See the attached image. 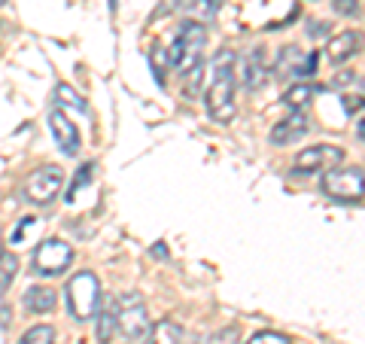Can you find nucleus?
Masks as SVG:
<instances>
[{
	"label": "nucleus",
	"instance_id": "f257e3e1",
	"mask_svg": "<svg viewBox=\"0 0 365 344\" xmlns=\"http://www.w3.org/2000/svg\"><path fill=\"white\" fill-rule=\"evenodd\" d=\"M235 64L237 55L235 49H220L210 61V83L204 88V107L207 116L220 125H228L235 119Z\"/></svg>",
	"mask_w": 365,
	"mask_h": 344
},
{
	"label": "nucleus",
	"instance_id": "f03ea898",
	"mask_svg": "<svg viewBox=\"0 0 365 344\" xmlns=\"http://www.w3.org/2000/svg\"><path fill=\"white\" fill-rule=\"evenodd\" d=\"M204 46H207V28H204L201 21H192V19H189V21H182V25H180L174 43L168 46L165 59H168V64L174 67V71H180V76H182V74H189L192 67L201 64Z\"/></svg>",
	"mask_w": 365,
	"mask_h": 344
},
{
	"label": "nucleus",
	"instance_id": "7ed1b4c3",
	"mask_svg": "<svg viewBox=\"0 0 365 344\" xmlns=\"http://www.w3.org/2000/svg\"><path fill=\"white\" fill-rule=\"evenodd\" d=\"M323 195L338 204H356L365 195V171L362 168H329L323 174Z\"/></svg>",
	"mask_w": 365,
	"mask_h": 344
},
{
	"label": "nucleus",
	"instance_id": "20e7f679",
	"mask_svg": "<svg viewBox=\"0 0 365 344\" xmlns=\"http://www.w3.org/2000/svg\"><path fill=\"white\" fill-rule=\"evenodd\" d=\"M67 308H71L73 320H91L101 305V283L91 271H79L67 280Z\"/></svg>",
	"mask_w": 365,
	"mask_h": 344
},
{
	"label": "nucleus",
	"instance_id": "39448f33",
	"mask_svg": "<svg viewBox=\"0 0 365 344\" xmlns=\"http://www.w3.org/2000/svg\"><path fill=\"white\" fill-rule=\"evenodd\" d=\"M73 262V247L61 238H46L43 244L34 250L31 256V271L40 274V278H58L71 268Z\"/></svg>",
	"mask_w": 365,
	"mask_h": 344
},
{
	"label": "nucleus",
	"instance_id": "423d86ee",
	"mask_svg": "<svg viewBox=\"0 0 365 344\" xmlns=\"http://www.w3.org/2000/svg\"><path fill=\"white\" fill-rule=\"evenodd\" d=\"M119 308V332L128 341H140L150 332V314H146V305L137 293H122L116 299Z\"/></svg>",
	"mask_w": 365,
	"mask_h": 344
},
{
	"label": "nucleus",
	"instance_id": "0eeeda50",
	"mask_svg": "<svg viewBox=\"0 0 365 344\" xmlns=\"http://www.w3.org/2000/svg\"><path fill=\"white\" fill-rule=\"evenodd\" d=\"M64 186V171L55 165H43L25 180V198L34 204H49Z\"/></svg>",
	"mask_w": 365,
	"mask_h": 344
},
{
	"label": "nucleus",
	"instance_id": "6e6552de",
	"mask_svg": "<svg viewBox=\"0 0 365 344\" xmlns=\"http://www.w3.org/2000/svg\"><path fill=\"white\" fill-rule=\"evenodd\" d=\"M344 162V150L335 143H317V146H307L295 156V171L299 174H319V171H329V168H338Z\"/></svg>",
	"mask_w": 365,
	"mask_h": 344
},
{
	"label": "nucleus",
	"instance_id": "1a4fd4ad",
	"mask_svg": "<svg viewBox=\"0 0 365 344\" xmlns=\"http://www.w3.org/2000/svg\"><path fill=\"white\" fill-rule=\"evenodd\" d=\"M307 131H311V122H307L304 110H292L287 119H280L274 125L268 137H271L274 146H289V143H299Z\"/></svg>",
	"mask_w": 365,
	"mask_h": 344
},
{
	"label": "nucleus",
	"instance_id": "9d476101",
	"mask_svg": "<svg viewBox=\"0 0 365 344\" xmlns=\"http://www.w3.org/2000/svg\"><path fill=\"white\" fill-rule=\"evenodd\" d=\"M49 128H52V137H55V143H58V150L64 156H76L79 153V128L64 116L61 110H52L49 113Z\"/></svg>",
	"mask_w": 365,
	"mask_h": 344
},
{
	"label": "nucleus",
	"instance_id": "9b49d317",
	"mask_svg": "<svg viewBox=\"0 0 365 344\" xmlns=\"http://www.w3.org/2000/svg\"><path fill=\"white\" fill-rule=\"evenodd\" d=\"M241 79H244V88H247V91H256V88L265 86V79H268V64H265V52H262V49H250V52L244 55Z\"/></svg>",
	"mask_w": 365,
	"mask_h": 344
},
{
	"label": "nucleus",
	"instance_id": "f8f14e48",
	"mask_svg": "<svg viewBox=\"0 0 365 344\" xmlns=\"http://www.w3.org/2000/svg\"><path fill=\"white\" fill-rule=\"evenodd\" d=\"M359 49H362V37H359V34H356V31H344V34H338V37L329 40L326 59L332 61V64H344V61H350Z\"/></svg>",
	"mask_w": 365,
	"mask_h": 344
},
{
	"label": "nucleus",
	"instance_id": "ddd939ff",
	"mask_svg": "<svg viewBox=\"0 0 365 344\" xmlns=\"http://www.w3.org/2000/svg\"><path fill=\"white\" fill-rule=\"evenodd\" d=\"M95 332H98V341L101 344H110V338L116 335L119 329V308H116V299H101L98 311H95Z\"/></svg>",
	"mask_w": 365,
	"mask_h": 344
},
{
	"label": "nucleus",
	"instance_id": "4468645a",
	"mask_svg": "<svg viewBox=\"0 0 365 344\" xmlns=\"http://www.w3.org/2000/svg\"><path fill=\"white\" fill-rule=\"evenodd\" d=\"M25 311L31 314H49L55 305H58V293L52 290V286H31L25 293Z\"/></svg>",
	"mask_w": 365,
	"mask_h": 344
},
{
	"label": "nucleus",
	"instance_id": "2eb2a0df",
	"mask_svg": "<svg viewBox=\"0 0 365 344\" xmlns=\"http://www.w3.org/2000/svg\"><path fill=\"white\" fill-rule=\"evenodd\" d=\"M186 341V332L177 320H158L155 326H150L143 344H182Z\"/></svg>",
	"mask_w": 365,
	"mask_h": 344
},
{
	"label": "nucleus",
	"instance_id": "dca6fc26",
	"mask_svg": "<svg viewBox=\"0 0 365 344\" xmlns=\"http://www.w3.org/2000/svg\"><path fill=\"white\" fill-rule=\"evenodd\" d=\"M304 64V52L299 46H283L280 55H277V76L280 79H289V76H299Z\"/></svg>",
	"mask_w": 365,
	"mask_h": 344
},
{
	"label": "nucleus",
	"instance_id": "f3484780",
	"mask_svg": "<svg viewBox=\"0 0 365 344\" xmlns=\"http://www.w3.org/2000/svg\"><path fill=\"white\" fill-rule=\"evenodd\" d=\"M319 91V86H311V83H295L287 88V95H283V104H287L289 110H304L307 104H311V98Z\"/></svg>",
	"mask_w": 365,
	"mask_h": 344
},
{
	"label": "nucleus",
	"instance_id": "a211bd4d",
	"mask_svg": "<svg viewBox=\"0 0 365 344\" xmlns=\"http://www.w3.org/2000/svg\"><path fill=\"white\" fill-rule=\"evenodd\" d=\"M19 274V259L13 253H0V295L9 290V283L16 280Z\"/></svg>",
	"mask_w": 365,
	"mask_h": 344
},
{
	"label": "nucleus",
	"instance_id": "6ab92c4d",
	"mask_svg": "<svg viewBox=\"0 0 365 344\" xmlns=\"http://www.w3.org/2000/svg\"><path fill=\"white\" fill-rule=\"evenodd\" d=\"M19 344H55V329H52V326H46V323L31 326L25 335H21Z\"/></svg>",
	"mask_w": 365,
	"mask_h": 344
},
{
	"label": "nucleus",
	"instance_id": "aec40b11",
	"mask_svg": "<svg viewBox=\"0 0 365 344\" xmlns=\"http://www.w3.org/2000/svg\"><path fill=\"white\" fill-rule=\"evenodd\" d=\"M55 98L64 101L67 107H73V110H79V113H86V101H79V95H76V91H73L71 86H67V83L55 86Z\"/></svg>",
	"mask_w": 365,
	"mask_h": 344
},
{
	"label": "nucleus",
	"instance_id": "412c9836",
	"mask_svg": "<svg viewBox=\"0 0 365 344\" xmlns=\"http://www.w3.org/2000/svg\"><path fill=\"white\" fill-rule=\"evenodd\" d=\"M244 344H292L283 332H274V329H262L256 335H250Z\"/></svg>",
	"mask_w": 365,
	"mask_h": 344
},
{
	"label": "nucleus",
	"instance_id": "4be33fe9",
	"mask_svg": "<svg viewBox=\"0 0 365 344\" xmlns=\"http://www.w3.org/2000/svg\"><path fill=\"white\" fill-rule=\"evenodd\" d=\"M37 228H40L37 216H21L19 226H16V232H13V244H25V238H28L31 232H37Z\"/></svg>",
	"mask_w": 365,
	"mask_h": 344
},
{
	"label": "nucleus",
	"instance_id": "5701e85b",
	"mask_svg": "<svg viewBox=\"0 0 365 344\" xmlns=\"http://www.w3.org/2000/svg\"><path fill=\"white\" fill-rule=\"evenodd\" d=\"M182 79H186V83H182V98H198V83H201V64L198 67H192L189 74H182Z\"/></svg>",
	"mask_w": 365,
	"mask_h": 344
},
{
	"label": "nucleus",
	"instance_id": "b1692460",
	"mask_svg": "<svg viewBox=\"0 0 365 344\" xmlns=\"http://www.w3.org/2000/svg\"><path fill=\"white\" fill-rule=\"evenodd\" d=\"M332 9L338 16L353 19V16H359V0H332Z\"/></svg>",
	"mask_w": 365,
	"mask_h": 344
},
{
	"label": "nucleus",
	"instance_id": "393cba45",
	"mask_svg": "<svg viewBox=\"0 0 365 344\" xmlns=\"http://www.w3.org/2000/svg\"><path fill=\"white\" fill-rule=\"evenodd\" d=\"M192 9L201 13L204 19H213L216 9H220V0H192Z\"/></svg>",
	"mask_w": 365,
	"mask_h": 344
},
{
	"label": "nucleus",
	"instance_id": "a878e982",
	"mask_svg": "<svg viewBox=\"0 0 365 344\" xmlns=\"http://www.w3.org/2000/svg\"><path fill=\"white\" fill-rule=\"evenodd\" d=\"M88 180H91V165L79 168V174H76V180H73V186H71V192H67V201H73V198H76V192H79V186H86Z\"/></svg>",
	"mask_w": 365,
	"mask_h": 344
},
{
	"label": "nucleus",
	"instance_id": "bb28decb",
	"mask_svg": "<svg viewBox=\"0 0 365 344\" xmlns=\"http://www.w3.org/2000/svg\"><path fill=\"white\" fill-rule=\"evenodd\" d=\"M317 74V52H311L304 59V64H302V71H299V79H307V76H314Z\"/></svg>",
	"mask_w": 365,
	"mask_h": 344
},
{
	"label": "nucleus",
	"instance_id": "cd10ccee",
	"mask_svg": "<svg viewBox=\"0 0 365 344\" xmlns=\"http://www.w3.org/2000/svg\"><path fill=\"white\" fill-rule=\"evenodd\" d=\"M341 104H344V110H347V113H356V110H362V107H365V98L344 95V98H341Z\"/></svg>",
	"mask_w": 365,
	"mask_h": 344
},
{
	"label": "nucleus",
	"instance_id": "c85d7f7f",
	"mask_svg": "<svg viewBox=\"0 0 365 344\" xmlns=\"http://www.w3.org/2000/svg\"><path fill=\"white\" fill-rule=\"evenodd\" d=\"M307 34H311L314 40H319V37H326V34H329V25L317 19V21H311V25H307Z\"/></svg>",
	"mask_w": 365,
	"mask_h": 344
},
{
	"label": "nucleus",
	"instance_id": "c756f323",
	"mask_svg": "<svg viewBox=\"0 0 365 344\" xmlns=\"http://www.w3.org/2000/svg\"><path fill=\"white\" fill-rule=\"evenodd\" d=\"M153 256H162V259H165V256H168V250H165L162 244H158V247H153Z\"/></svg>",
	"mask_w": 365,
	"mask_h": 344
},
{
	"label": "nucleus",
	"instance_id": "7c9ffc66",
	"mask_svg": "<svg viewBox=\"0 0 365 344\" xmlns=\"http://www.w3.org/2000/svg\"><path fill=\"white\" fill-rule=\"evenodd\" d=\"M356 134H359V141H362V143H365V119H362V122H359V128H356Z\"/></svg>",
	"mask_w": 365,
	"mask_h": 344
},
{
	"label": "nucleus",
	"instance_id": "2f4dec72",
	"mask_svg": "<svg viewBox=\"0 0 365 344\" xmlns=\"http://www.w3.org/2000/svg\"><path fill=\"white\" fill-rule=\"evenodd\" d=\"M4 4H6V0H0V6H4Z\"/></svg>",
	"mask_w": 365,
	"mask_h": 344
},
{
	"label": "nucleus",
	"instance_id": "473e14b6",
	"mask_svg": "<svg viewBox=\"0 0 365 344\" xmlns=\"http://www.w3.org/2000/svg\"><path fill=\"white\" fill-rule=\"evenodd\" d=\"M362 86H365V76H362Z\"/></svg>",
	"mask_w": 365,
	"mask_h": 344
}]
</instances>
